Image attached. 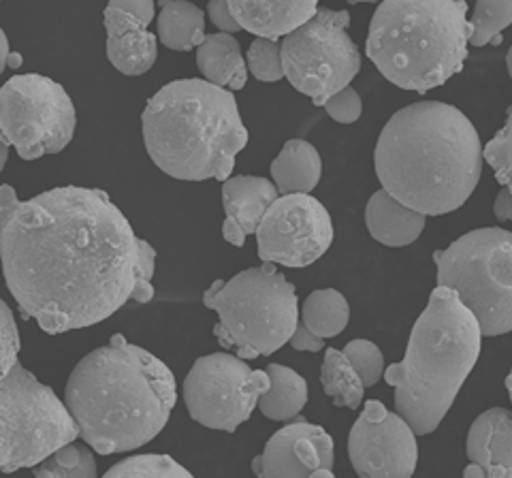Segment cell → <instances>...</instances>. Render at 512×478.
<instances>
[{"label":"cell","instance_id":"obj_1","mask_svg":"<svg viewBox=\"0 0 512 478\" xmlns=\"http://www.w3.org/2000/svg\"><path fill=\"white\" fill-rule=\"evenodd\" d=\"M5 284L50 333L99 325L133 297L139 237L101 188L58 186L0 218Z\"/></svg>","mask_w":512,"mask_h":478},{"label":"cell","instance_id":"obj_2","mask_svg":"<svg viewBox=\"0 0 512 478\" xmlns=\"http://www.w3.org/2000/svg\"><path fill=\"white\" fill-rule=\"evenodd\" d=\"M485 148L461 109L421 101L395 111L374 148L380 186L425 216L457 212L480 182Z\"/></svg>","mask_w":512,"mask_h":478},{"label":"cell","instance_id":"obj_3","mask_svg":"<svg viewBox=\"0 0 512 478\" xmlns=\"http://www.w3.org/2000/svg\"><path fill=\"white\" fill-rule=\"evenodd\" d=\"M64 402L96 453H128L167 427L178 382L165 361L116 333L75 365Z\"/></svg>","mask_w":512,"mask_h":478},{"label":"cell","instance_id":"obj_4","mask_svg":"<svg viewBox=\"0 0 512 478\" xmlns=\"http://www.w3.org/2000/svg\"><path fill=\"white\" fill-rule=\"evenodd\" d=\"M141 131L152 163L184 182L229 180L248 146L233 92L195 77L175 79L150 97Z\"/></svg>","mask_w":512,"mask_h":478},{"label":"cell","instance_id":"obj_5","mask_svg":"<svg viewBox=\"0 0 512 478\" xmlns=\"http://www.w3.org/2000/svg\"><path fill=\"white\" fill-rule=\"evenodd\" d=\"M474 312L448 286H436L410 331L406 355L384 370L395 410L419 436L434 434L472 374L483 346Z\"/></svg>","mask_w":512,"mask_h":478},{"label":"cell","instance_id":"obj_6","mask_svg":"<svg viewBox=\"0 0 512 478\" xmlns=\"http://www.w3.org/2000/svg\"><path fill=\"white\" fill-rule=\"evenodd\" d=\"M470 37L466 0H382L365 54L393 86L425 94L463 69Z\"/></svg>","mask_w":512,"mask_h":478},{"label":"cell","instance_id":"obj_7","mask_svg":"<svg viewBox=\"0 0 512 478\" xmlns=\"http://www.w3.org/2000/svg\"><path fill=\"white\" fill-rule=\"evenodd\" d=\"M203 306L218 314L214 336L237 357H269L291 342L299 325V297L276 263L248 267L231 280H214Z\"/></svg>","mask_w":512,"mask_h":478},{"label":"cell","instance_id":"obj_8","mask_svg":"<svg viewBox=\"0 0 512 478\" xmlns=\"http://www.w3.org/2000/svg\"><path fill=\"white\" fill-rule=\"evenodd\" d=\"M438 286L453 289L478 318L485 338L512 331V233L474 229L434 252Z\"/></svg>","mask_w":512,"mask_h":478},{"label":"cell","instance_id":"obj_9","mask_svg":"<svg viewBox=\"0 0 512 478\" xmlns=\"http://www.w3.org/2000/svg\"><path fill=\"white\" fill-rule=\"evenodd\" d=\"M82 436L67 402L18 363L0 376V472L35 468Z\"/></svg>","mask_w":512,"mask_h":478},{"label":"cell","instance_id":"obj_10","mask_svg":"<svg viewBox=\"0 0 512 478\" xmlns=\"http://www.w3.org/2000/svg\"><path fill=\"white\" fill-rule=\"evenodd\" d=\"M348 26V11L318 9L312 20L282 39L286 79L316 107H325L361 71L359 47Z\"/></svg>","mask_w":512,"mask_h":478},{"label":"cell","instance_id":"obj_11","mask_svg":"<svg viewBox=\"0 0 512 478\" xmlns=\"http://www.w3.org/2000/svg\"><path fill=\"white\" fill-rule=\"evenodd\" d=\"M75 126L73 99L52 77L15 75L0 90V133L24 161L60 154Z\"/></svg>","mask_w":512,"mask_h":478},{"label":"cell","instance_id":"obj_12","mask_svg":"<svg viewBox=\"0 0 512 478\" xmlns=\"http://www.w3.org/2000/svg\"><path fill=\"white\" fill-rule=\"evenodd\" d=\"M271 389L267 370H252L248 361L212 353L199 357L184 380V402L192 421L214 432H237L261 397Z\"/></svg>","mask_w":512,"mask_h":478},{"label":"cell","instance_id":"obj_13","mask_svg":"<svg viewBox=\"0 0 512 478\" xmlns=\"http://www.w3.org/2000/svg\"><path fill=\"white\" fill-rule=\"evenodd\" d=\"M333 220L310 193L282 195L256 229V252L263 263L291 269L314 265L333 244Z\"/></svg>","mask_w":512,"mask_h":478},{"label":"cell","instance_id":"obj_14","mask_svg":"<svg viewBox=\"0 0 512 478\" xmlns=\"http://www.w3.org/2000/svg\"><path fill=\"white\" fill-rule=\"evenodd\" d=\"M412 425L378 400H367L348 436L352 470L363 478H410L419 464Z\"/></svg>","mask_w":512,"mask_h":478},{"label":"cell","instance_id":"obj_15","mask_svg":"<svg viewBox=\"0 0 512 478\" xmlns=\"http://www.w3.org/2000/svg\"><path fill=\"white\" fill-rule=\"evenodd\" d=\"M333 438L325 427L297 421L284 425L252 459V472L263 478H333Z\"/></svg>","mask_w":512,"mask_h":478},{"label":"cell","instance_id":"obj_16","mask_svg":"<svg viewBox=\"0 0 512 478\" xmlns=\"http://www.w3.org/2000/svg\"><path fill=\"white\" fill-rule=\"evenodd\" d=\"M103 24L107 33V58L116 71L135 77L146 75L158 58V35L150 33L131 13L105 7Z\"/></svg>","mask_w":512,"mask_h":478},{"label":"cell","instance_id":"obj_17","mask_svg":"<svg viewBox=\"0 0 512 478\" xmlns=\"http://www.w3.org/2000/svg\"><path fill=\"white\" fill-rule=\"evenodd\" d=\"M466 453L485 476L512 478V410L489 408L470 425Z\"/></svg>","mask_w":512,"mask_h":478},{"label":"cell","instance_id":"obj_18","mask_svg":"<svg viewBox=\"0 0 512 478\" xmlns=\"http://www.w3.org/2000/svg\"><path fill=\"white\" fill-rule=\"evenodd\" d=\"M235 20L254 37L278 39L312 20L318 0H229Z\"/></svg>","mask_w":512,"mask_h":478},{"label":"cell","instance_id":"obj_19","mask_svg":"<svg viewBox=\"0 0 512 478\" xmlns=\"http://www.w3.org/2000/svg\"><path fill=\"white\" fill-rule=\"evenodd\" d=\"M365 225L370 235L389 248H404L421 237L427 216L412 210L387 190H376L365 207Z\"/></svg>","mask_w":512,"mask_h":478},{"label":"cell","instance_id":"obj_20","mask_svg":"<svg viewBox=\"0 0 512 478\" xmlns=\"http://www.w3.org/2000/svg\"><path fill=\"white\" fill-rule=\"evenodd\" d=\"M280 197L274 180L259 175H231L222 186L224 216H233L248 235H256L265 212Z\"/></svg>","mask_w":512,"mask_h":478},{"label":"cell","instance_id":"obj_21","mask_svg":"<svg viewBox=\"0 0 512 478\" xmlns=\"http://www.w3.org/2000/svg\"><path fill=\"white\" fill-rule=\"evenodd\" d=\"M197 67L201 75L216 86L242 90L248 84V60L242 56V47L231 33L207 35L197 47Z\"/></svg>","mask_w":512,"mask_h":478},{"label":"cell","instance_id":"obj_22","mask_svg":"<svg viewBox=\"0 0 512 478\" xmlns=\"http://www.w3.org/2000/svg\"><path fill=\"white\" fill-rule=\"evenodd\" d=\"M323 175V158L310 141L288 139L271 163V180L280 195L312 193Z\"/></svg>","mask_w":512,"mask_h":478},{"label":"cell","instance_id":"obj_23","mask_svg":"<svg viewBox=\"0 0 512 478\" xmlns=\"http://www.w3.org/2000/svg\"><path fill=\"white\" fill-rule=\"evenodd\" d=\"M158 39L167 50L190 52L205 41V13L188 0H158Z\"/></svg>","mask_w":512,"mask_h":478},{"label":"cell","instance_id":"obj_24","mask_svg":"<svg viewBox=\"0 0 512 478\" xmlns=\"http://www.w3.org/2000/svg\"><path fill=\"white\" fill-rule=\"evenodd\" d=\"M271 389L259 400V410L271 421H291L308 404V382L295 370L269 363Z\"/></svg>","mask_w":512,"mask_h":478},{"label":"cell","instance_id":"obj_25","mask_svg":"<svg viewBox=\"0 0 512 478\" xmlns=\"http://www.w3.org/2000/svg\"><path fill=\"white\" fill-rule=\"evenodd\" d=\"M320 385L335 406L348 410H359L367 389L344 350L335 348L327 350L323 365H320Z\"/></svg>","mask_w":512,"mask_h":478},{"label":"cell","instance_id":"obj_26","mask_svg":"<svg viewBox=\"0 0 512 478\" xmlns=\"http://www.w3.org/2000/svg\"><path fill=\"white\" fill-rule=\"evenodd\" d=\"M301 321L325 340L340 336L350 321L348 299L338 289H316L303 301Z\"/></svg>","mask_w":512,"mask_h":478},{"label":"cell","instance_id":"obj_27","mask_svg":"<svg viewBox=\"0 0 512 478\" xmlns=\"http://www.w3.org/2000/svg\"><path fill=\"white\" fill-rule=\"evenodd\" d=\"M94 453L96 451L86 442H69L32 468L30 474L37 478H94L99 474Z\"/></svg>","mask_w":512,"mask_h":478},{"label":"cell","instance_id":"obj_28","mask_svg":"<svg viewBox=\"0 0 512 478\" xmlns=\"http://www.w3.org/2000/svg\"><path fill=\"white\" fill-rule=\"evenodd\" d=\"M472 37L470 45H500L502 33L512 26V0H476L472 15Z\"/></svg>","mask_w":512,"mask_h":478},{"label":"cell","instance_id":"obj_29","mask_svg":"<svg viewBox=\"0 0 512 478\" xmlns=\"http://www.w3.org/2000/svg\"><path fill=\"white\" fill-rule=\"evenodd\" d=\"M107 476L126 478H190V470L178 464L171 455H135L128 457L114 468L107 470Z\"/></svg>","mask_w":512,"mask_h":478},{"label":"cell","instance_id":"obj_30","mask_svg":"<svg viewBox=\"0 0 512 478\" xmlns=\"http://www.w3.org/2000/svg\"><path fill=\"white\" fill-rule=\"evenodd\" d=\"M248 69L254 79L265 84L280 82L286 77L282 60V41L269 37H256L248 50Z\"/></svg>","mask_w":512,"mask_h":478},{"label":"cell","instance_id":"obj_31","mask_svg":"<svg viewBox=\"0 0 512 478\" xmlns=\"http://www.w3.org/2000/svg\"><path fill=\"white\" fill-rule=\"evenodd\" d=\"M485 161L500 186L512 193V107L508 109L502 129L485 146Z\"/></svg>","mask_w":512,"mask_h":478},{"label":"cell","instance_id":"obj_32","mask_svg":"<svg viewBox=\"0 0 512 478\" xmlns=\"http://www.w3.org/2000/svg\"><path fill=\"white\" fill-rule=\"evenodd\" d=\"M344 355L355 365L365 387H374L384 376V355L372 340H352L344 346Z\"/></svg>","mask_w":512,"mask_h":478},{"label":"cell","instance_id":"obj_33","mask_svg":"<svg viewBox=\"0 0 512 478\" xmlns=\"http://www.w3.org/2000/svg\"><path fill=\"white\" fill-rule=\"evenodd\" d=\"M22 348L18 323L7 301H0V376L9 374L18 365V355Z\"/></svg>","mask_w":512,"mask_h":478},{"label":"cell","instance_id":"obj_34","mask_svg":"<svg viewBox=\"0 0 512 478\" xmlns=\"http://www.w3.org/2000/svg\"><path fill=\"white\" fill-rule=\"evenodd\" d=\"M154 269H156V248L146 242V239H139V265H137V280H135V291L133 301L137 304H150L154 299Z\"/></svg>","mask_w":512,"mask_h":478},{"label":"cell","instance_id":"obj_35","mask_svg":"<svg viewBox=\"0 0 512 478\" xmlns=\"http://www.w3.org/2000/svg\"><path fill=\"white\" fill-rule=\"evenodd\" d=\"M325 109L333 122L355 124L363 114V101L355 88L346 86L344 90L333 94V97L327 101Z\"/></svg>","mask_w":512,"mask_h":478},{"label":"cell","instance_id":"obj_36","mask_svg":"<svg viewBox=\"0 0 512 478\" xmlns=\"http://www.w3.org/2000/svg\"><path fill=\"white\" fill-rule=\"evenodd\" d=\"M207 15H210L212 24L222 30V33H237V30H244L242 24L235 20V15L231 11L229 0H210L207 3Z\"/></svg>","mask_w":512,"mask_h":478},{"label":"cell","instance_id":"obj_37","mask_svg":"<svg viewBox=\"0 0 512 478\" xmlns=\"http://www.w3.org/2000/svg\"><path fill=\"white\" fill-rule=\"evenodd\" d=\"M291 346L295 350H301V353H320L325 348V338L314 333L306 323H299L293 338H291Z\"/></svg>","mask_w":512,"mask_h":478},{"label":"cell","instance_id":"obj_38","mask_svg":"<svg viewBox=\"0 0 512 478\" xmlns=\"http://www.w3.org/2000/svg\"><path fill=\"white\" fill-rule=\"evenodd\" d=\"M107 5L131 13L133 18L146 26L154 22V0H109Z\"/></svg>","mask_w":512,"mask_h":478},{"label":"cell","instance_id":"obj_39","mask_svg":"<svg viewBox=\"0 0 512 478\" xmlns=\"http://www.w3.org/2000/svg\"><path fill=\"white\" fill-rule=\"evenodd\" d=\"M222 237L227 239V242L235 248H242L246 244V229L239 225V222L233 218V216H224V222H222Z\"/></svg>","mask_w":512,"mask_h":478},{"label":"cell","instance_id":"obj_40","mask_svg":"<svg viewBox=\"0 0 512 478\" xmlns=\"http://www.w3.org/2000/svg\"><path fill=\"white\" fill-rule=\"evenodd\" d=\"M493 216H495V220L502 222V225L504 222H512V193L504 186L493 201Z\"/></svg>","mask_w":512,"mask_h":478},{"label":"cell","instance_id":"obj_41","mask_svg":"<svg viewBox=\"0 0 512 478\" xmlns=\"http://www.w3.org/2000/svg\"><path fill=\"white\" fill-rule=\"evenodd\" d=\"M18 205H20V199H18V193L13 190V186L11 184L0 186V218L9 216Z\"/></svg>","mask_w":512,"mask_h":478},{"label":"cell","instance_id":"obj_42","mask_svg":"<svg viewBox=\"0 0 512 478\" xmlns=\"http://www.w3.org/2000/svg\"><path fill=\"white\" fill-rule=\"evenodd\" d=\"M0 45H3V54H0V69H7V58L11 54V47H9V37L5 30H0Z\"/></svg>","mask_w":512,"mask_h":478},{"label":"cell","instance_id":"obj_43","mask_svg":"<svg viewBox=\"0 0 512 478\" xmlns=\"http://www.w3.org/2000/svg\"><path fill=\"white\" fill-rule=\"evenodd\" d=\"M9 148H13L11 143H9L5 137H0V169H5V165H7V158H9Z\"/></svg>","mask_w":512,"mask_h":478},{"label":"cell","instance_id":"obj_44","mask_svg":"<svg viewBox=\"0 0 512 478\" xmlns=\"http://www.w3.org/2000/svg\"><path fill=\"white\" fill-rule=\"evenodd\" d=\"M22 62H24V60H22V54H20V52H11L9 58H7V67L18 71V69L22 67Z\"/></svg>","mask_w":512,"mask_h":478},{"label":"cell","instance_id":"obj_45","mask_svg":"<svg viewBox=\"0 0 512 478\" xmlns=\"http://www.w3.org/2000/svg\"><path fill=\"white\" fill-rule=\"evenodd\" d=\"M506 391H508L510 404H512V368H510V372H508V376H506Z\"/></svg>","mask_w":512,"mask_h":478},{"label":"cell","instance_id":"obj_46","mask_svg":"<svg viewBox=\"0 0 512 478\" xmlns=\"http://www.w3.org/2000/svg\"><path fill=\"white\" fill-rule=\"evenodd\" d=\"M506 67H508V75H510V79H512V45H510V50H508V54H506Z\"/></svg>","mask_w":512,"mask_h":478},{"label":"cell","instance_id":"obj_47","mask_svg":"<svg viewBox=\"0 0 512 478\" xmlns=\"http://www.w3.org/2000/svg\"><path fill=\"white\" fill-rule=\"evenodd\" d=\"M348 3L357 5V3H378V0H348Z\"/></svg>","mask_w":512,"mask_h":478}]
</instances>
